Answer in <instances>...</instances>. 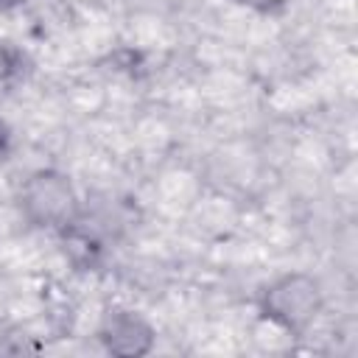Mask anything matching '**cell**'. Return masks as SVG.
<instances>
[{
    "mask_svg": "<svg viewBox=\"0 0 358 358\" xmlns=\"http://www.w3.org/2000/svg\"><path fill=\"white\" fill-rule=\"evenodd\" d=\"M324 308L322 282L308 271H285L266 282L257 294V310L274 327L299 336Z\"/></svg>",
    "mask_w": 358,
    "mask_h": 358,
    "instance_id": "6da1fadb",
    "label": "cell"
},
{
    "mask_svg": "<svg viewBox=\"0 0 358 358\" xmlns=\"http://www.w3.org/2000/svg\"><path fill=\"white\" fill-rule=\"evenodd\" d=\"M17 207L31 227L56 229V232L81 213V201L73 187V179L59 168L31 171L17 190Z\"/></svg>",
    "mask_w": 358,
    "mask_h": 358,
    "instance_id": "7a4b0ae2",
    "label": "cell"
},
{
    "mask_svg": "<svg viewBox=\"0 0 358 358\" xmlns=\"http://www.w3.org/2000/svg\"><path fill=\"white\" fill-rule=\"evenodd\" d=\"M95 336L103 352L115 358H143L157 344L154 324L140 310H131V308H115L103 313Z\"/></svg>",
    "mask_w": 358,
    "mask_h": 358,
    "instance_id": "3957f363",
    "label": "cell"
},
{
    "mask_svg": "<svg viewBox=\"0 0 358 358\" xmlns=\"http://www.w3.org/2000/svg\"><path fill=\"white\" fill-rule=\"evenodd\" d=\"M31 70V62L20 45L0 36V95L11 92Z\"/></svg>",
    "mask_w": 358,
    "mask_h": 358,
    "instance_id": "277c9868",
    "label": "cell"
},
{
    "mask_svg": "<svg viewBox=\"0 0 358 358\" xmlns=\"http://www.w3.org/2000/svg\"><path fill=\"white\" fill-rule=\"evenodd\" d=\"M246 3H252V6L260 8V11H282L291 0H246Z\"/></svg>",
    "mask_w": 358,
    "mask_h": 358,
    "instance_id": "5b68a950",
    "label": "cell"
},
{
    "mask_svg": "<svg viewBox=\"0 0 358 358\" xmlns=\"http://www.w3.org/2000/svg\"><path fill=\"white\" fill-rule=\"evenodd\" d=\"M8 145H11V129H8V123L0 117V154H6Z\"/></svg>",
    "mask_w": 358,
    "mask_h": 358,
    "instance_id": "8992f818",
    "label": "cell"
},
{
    "mask_svg": "<svg viewBox=\"0 0 358 358\" xmlns=\"http://www.w3.org/2000/svg\"><path fill=\"white\" fill-rule=\"evenodd\" d=\"M28 0H0V14H6V11H14V8H20V6H25Z\"/></svg>",
    "mask_w": 358,
    "mask_h": 358,
    "instance_id": "52a82bcc",
    "label": "cell"
}]
</instances>
